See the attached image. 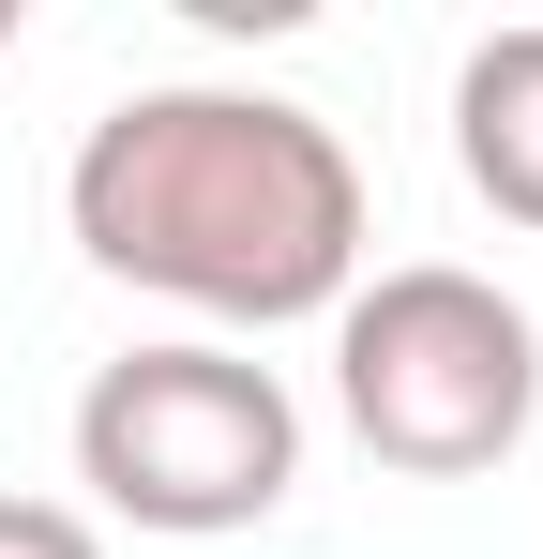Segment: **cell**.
Wrapping results in <instances>:
<instances>
[{
    "mask_svg": "<svg viewBox=\"0 0 543 559\" xmlns=\"http://www.w3.org/2000/svg\"><path fill=\"white\" fill-rule=\"evenodd\" d=\"M76 212L90 273L121 287H167L196 318H317L348 302V258H362V167L317 106L287 92H121L106 121L76 136Z\"/></svg>",
    "mask_w": 543,
    "mask_h": 559,
    "instance_id": "6da1fadb",
    "label": "cell"
},
{
    "mask_svg": "<svg viewBox=\"0 0 543 559\" xmlns=\"http://www.w3.org/2000/svg\"><path fill=\"white\" fill-rule=\"evenodd\" d=\"M333 408L408 484H483L543 424V333L529 302L468 258H408L333 302Z\"/></svg>",
    "mask_w": 543,
    "mask_h": 559,
    "instance_id": "7a4b0ae2",
    "label": "cell"
},
{
    "mask_svg": "<svg viewBox=\"0 0 543 559\" xmlns=\"http://www.w3.org/2000/svg\"><path fill=\"white\" fill-rule=\"evenodd\" d=\"M76 484L106 514H136V530H181V545L257 530L302 484V408H287L272 364L196 348V333L181 348H121L76 393Z\"/></svg>",
    "mask_w": 543,
    "mask_h": 559,
    "instance_id": "3957f363",
    "label": "cell"
},
{
    "mask_svg": "<svg viewBox=\"0 0 543 559\" xmlns=\"http://www.w3.org/2000/svg\"><path fill=\"white\" fill-rule=\"evenodd\" d=\"M452 167L498 227H543V15L483 31L452 61Z\"/></svg>",
    "mask_w": 543,
    "mask_h": 559,
    "instance_id": "277c9868",
    "label": "cell"
},
{
    "mask_svg": "<svg viewBox=\"0 0 543 559\" xmlns=\"http://www.w3.org/2000/svg\"><path fill=\"white\" fill-rule=\"evenodd\" d=\"M0 559H106V545H90L76 499H15V484H0Z\"/></svg>",
    "mask_w": 543,
    "mask_h": 559,
    "instance_id": "5b68a950",
    "label": "cell"
},
{
    "mask_svg": "<svg viewBox=\"0 0 543 559\" xmlns=\"http://www.w3.org/2000/svg\"><path fill=\"white\" fill-rule=\"evenodd\" d=\"M0 46H15V0H0Z\"/></svg>",
    "mask_w": 543,
    "mask_h": 559,
    "instance_id": "8992f818",
    "label": "cell"
}]
</instances>
